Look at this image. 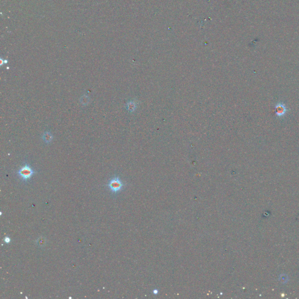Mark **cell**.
<instances>
[{"mask_svg":"<svg viewBox=\"0 0 299 299\" xmlns=\"http://www.w3.org/2000/svg\"><path fill=\"white\" fill-rule=\"evenodd\" d=\"M37 173L38 171H35L27 162H25L24 165H23L16 171V174L18 177H20L22 182H24L25 183L31 179L32 177Z\"/></svg>","mask_w":299,"mask_h":299,"instance_id":"1","label":"cell"},{"mask_svg":"<svg viewBox=\"0 0 299 299\" xmlns=\"http://www.w3.org/2000/svg\"><path fill=\"white\" fill-rule=\"evenodd\" d=\"M125 185L126 184L121 180L120 177L116 175L109 179L106 186L112 195H117L123 190Z\"/></svg>","mask_w":299,"mask_h":299,"instance_id":"2","label":"cell"},{"mask_svg":"<svg viewBox=\"0 0 299 299\" xmlns=\"http://www.w3.org/2000/svg\"><path fill=\"white\" fill-rule=\"evenodd\" d=\"M286 111H287L286 107L283 103H279L276 105L275 108V112L276 116L279 117H282L285 115Z\"/></svg>","mask_w":299,"mask_h":299,"instance_id":"3","label":"cell"},{"mask_svg":"<svg viewBox=\"0 0 299 299\" xmlns=\"http://www.w3.org/2000/svg\"><path fill=\"white\" fill-rule=\"evenodd\" d=\"M137 101L135 100H130L126 103V108L130 113H133L137 108Z\"/></svg>","mask_w":299,"mask_h":299,"instance_id":"4","label":"cell"},{"mask_svg":"<svg viewBox=\"0 0 299 299\" xmlns=\"http://www.w3.org/2000/svg\"><path fill=\"white\" fill-rule=\"evenodd\" d=\"M41 138H42V140H43V142L46 144H48L52 143V142L53 141V135L51 131H46L43 133Z\"/></svg>","mask_w":299,"mask_h":299,"instance_id":"5","label":"cell"},{"mask_svg":"<svg viewBox=\"0 0 299 299\" xmlns=\"http://www.w3.org/2000/svg\"><path fill=\"white\" fill-rule=\"evenodd\" d=\"M80 102L83 106H87L90 102V98L88 95L84 94L80 98Z\"/></svg>","mask_w":299,"mask_h":299,"instance_id":"6","label":"cell"},{"mask_svg":"<svg viewBox=\"0 0 299 299\" xmlns=\"http://www.w3.org/2000/svg\"><path fill=\"white\" fill-rule=\"evenodd\" d=\"M46 240L43 237H41V238H39L37 240L38 245L41 247H44L46 244Z\"/></svg>","mask_w":299,"mask_h":299,"instance_id":"7","label":"cell"},{"mask_svg":"<svg viewBox=\"0 0 299 299\" xmlns=\"http://www.w3.org/2000/svg\"><path fill=\"white\" fill-rule=\"evenodd\" d=\"M4 242L7 244H9L11 242V239L10 238V237H9L8 236H6L4 237Z\"/></svg>","mask_w":299,"mask_h":299,"instance_id":"8","label":"cell"},{"mask_svg":"<svg viewBox=\"0 0 299 299\" xmlns=\"http://www.w3.org/2000/svg\"><path fill=\"white\" fill-rule=\"evenodd\" d=\"M1 66H2V64H4V63L5 64V63H7V60H5V61H3V60H2V59L1 60Z\"/></svg>","mask_w":299,"mask_h":299,"instance_id":"9","label":"cell"},{"mask_svg":"<svg viewBox=\"0 0 299 299\" xmlns=\"http://www.w3.org/2000/svg\"><path fill=\"white\" fill-rule=\"evenodd\" d=\"M153 293H154V294H158V290H154V291H153Z\"/></svg>","mask_w":299,"mask_h":299,"instance_id":"10","label":"cell"}]
</instances>
